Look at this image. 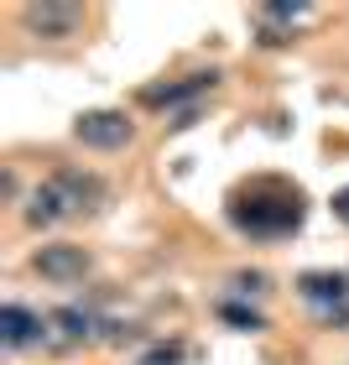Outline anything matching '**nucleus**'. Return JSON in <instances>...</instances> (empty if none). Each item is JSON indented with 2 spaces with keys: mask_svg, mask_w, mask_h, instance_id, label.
Segmentation results:
<instances>
[{
  "mask_svg": "<svg viewBox=\"0 0 349 365\" xmlns=\"http://www.w3.org/2000/svg\"><path fill=\"white\" fill-rule=\"evenodd\" d=\"M99 204V182L94 178H84V173H53L42 182L37 193L26 198V225H58V220H73V214H89Z\"/></svg>",
  "mask_w": 349,
  "mask_h": 365,
  "instance_id": "1",
  "label": "nucleus"
},
{
  "mask_svg": "<svg viewBox=\"0 0 349 365\" xmlns=\"http://www.w3.org/2000/svg\"><path fill=\"white\" fill-rule=\"evenodd\" d=\"M26 26L47 42H63L84 26V6H73V0H42V6H26Z\"/></svg>",
  "mask_w": 349,
  "mask_h": 365,
  "instance_id": "2",
  "label": "nucleus"
},
{
  "mask_svg": "<svg viewBox=\"0 0 349 365\" xmlns=\"http://www.w3.org/2000/svg\"><path fill=\"white\" fill-rule=\"evenodd\" d=\"M73 136L84 141V146H94V152H115V146L130 141V120H125L120 110H89V115H78Z\"/></svg>",
  "mask_w": 349,
  "mask_h": 365,
  "instance_id": "3",
  "label": "nucleus"
},
{
  "mask_svg": "<svg viewBox=\"0 0 349 365\" xmlns=\"http://www.w3.org/2000/svg\"><path fill=\"white\" fill-rule=\"evenodd\" d=\"M31 267H37L42 277H53V282H84L94 261H89L84 245H42Z\"/></svg>",
  "mask_w": 349,
  "mask_h": 365,
  "instance_id": "4",
  "label": "nucleus"
},
{
  "mask_svg": "<svg viewBox=\"0 0 349 365\" xmlns=\"http://www.w3.org/2000/svg\"><path fill=\"white\" fill-rule=\"evenodd\" d=\"M37 339H42V319L31 308H21V303L0 308V344H6V350H26V344H37Z\"/></svg>",
  "mask_w": 349,
  "mask_h": 365,
  "instance_id": "5",
  "label": "nucleus"
},
{
  "mask_svg": "<svg viewBox=\"0 0 349 365\" xmlns=\"http://www.w3.org/2000/svg\"><path fill=\"white\" fill-rule=\"evenodd\" d=\"M308 303H323L334 324H349V282L344 277H303Z\"/></svg>",
  "mask_w": 349,
  "mask_h": 365,
  "instance_id": "6",
  "label": "nucleus"
},
{
  "mask_svg": "<svg viewBox=\"0 0 349 365\" xmlns=\"http://www.w3.org/2000/svg\"><path fill=\"white\" fill-rule=\"evenodd\" d=\"M204 89H214V73H193L188 84H172V89H146V105H172V99H188Z\"/></svg>",
  "mask_w": 349,
  "mask_h": 365,
  "instance_id": "7",
  "label": "nucleus"
},
{
  "mask_svg": "<svg viewBox=\"0 0 349 365\" xmlns=\"http://www.w3.org/2000/svg\"><path fill=\"white\" fill-rule=\"evenodd\" d=\"M53 324H63V334H73V339H84L89 334V313H78V308H63V313H53Z\"/></svg>",
  "mask_w": 349,
  "mask_h": 365,
  "instance_id": "8",
  "label": "nucleus"
},
{
  "mask_svg": "<svg viewBox=\"0 0 349 365\" xmlns=\"http://www.w3.org/2000/svg\"><path fill=\"white\" fill-rule=\"evenodd\" d=\"M334 214H339V220L349 225V188H344V193H334Z\"/></svg>",
  "mask_w": 349,
  "mask_h": 365,
  "instance_id": "9",
  "label": "nucleus"
}]
</instances>
